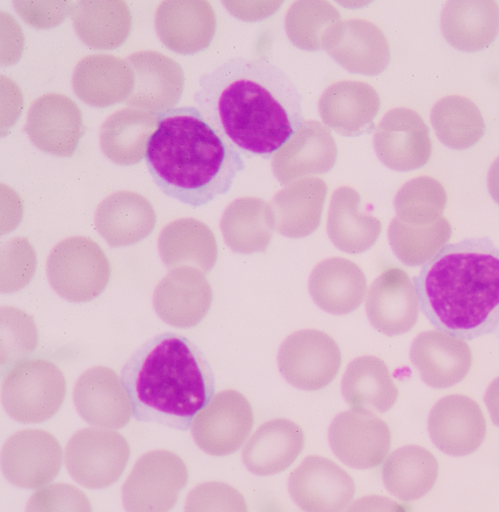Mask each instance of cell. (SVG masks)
<instances>
[{"instance_id": "44dd1931", "label": "cell", "mask_w": 499, "mask_h": 512, "mask_svg": "<svg viewBox=\"0 0 499 512\" xmlns=\"http://www.w3.org/2000/svg\"><path fill=\"white\" fill-rule=\"evenodd\" d=\"M410 357L425 384L436 389L459 384L473 362L472 352L464 340L443 331L419 335L411 346Z\"/></svg>"}, {"instance_id": "cb8c5ba5", "label": "cell", "mask_w": 499, "mask_h": 512, "mask_svg": "<svg viewBox=\"0 0 499 512\" xmlns=\"http://www.w3.org/2000/svg\"><path fill=\"white\" fill-rule=\"evenodd\" d=\"M380 97L373 86L361 82L332 84L320 100L325 125L347 136L371 131L380 111Z\"/></svg>"}, {"instance_id": "30bf717a", "label": "cell", "mask_w": 499, "mask_h": 512, "mask_svg": "<svg viewBox=\"0 0 499 512\" xmlns=\"http://www.w3.org/2000/svg\"><path fill=\"white\" fill-rule=\"evenodd\" d=\"M255 417L250 402L237 391L216 394L195 417V444L211 456H229L241 449L253 429Z\"/></svg>"}, {"instance_id": "484cf974", "label": "cell", "mask_w": 499, "mask_h": 512, "mask_svg": "<svg viewBox=\"0 0 499 512\" xmlns=\"http://www.w3.org/2000/svg\"><path fill=\"white\" fill-rule=\"evenodd\" d=\"M367 280L357 264L330 258L318 264L309 279L316 305L334 315L350 314L363 302Z\"/></svg>"}, {"instance_id": "ab89813d", "label": "cell", "mask_w": 499, "mask_h": 512, "mask_svg": "<svg viewBox=\"0 0 499 512\" xmlns=\"http://www.w3.org/2000/svg\"><path fill=\"white\" fill-rule=\"evenodd\" d=\"M91 502L82 490L68 485L55 483L45 486L34 493L27 503L26 511H91Z\"/></svg>"}, {"instance_id": "7a4b0ae2", "label": "cell", "mask_w": 499, "mask_h": 512, "mask_svg": "<svg viewBox=\"0 0 499 512\" xmlns=\"http://www.w3.org/2000/svg\"><path fill=\"white\" fill-rule=\"evenodd\" d=\"M433 327L464 341L499 327V248L488 237L447 244L414 279Z\"/></svg>"}, {"instance_id": "60d3db41", "label": "cell", "mask_w": 499, "mask_h": 512, "mask_svg": "<svg viewBox=\"0 0 499 512\" xmlns=\"http://www.w3.org/2000/svg\"><path fill=\"white\" fill-rule=\"evenodd\" d=\"M484 401H486L491 420L499 428V378L491 382Z\"/></svg>"}, {"instance_id": "6da1fadb", "label": "cell", "mask_w": 499, "mask_h": 512, "mask_svg": "<svg viewBox=\"0 0 499 512\" xmlns=\"http://www.w3.org/2000/svg\"><path fill=\"white\" fill-rule=\"evenodd\" d=\"M194 102L242 153L271 157L305 124L302 98L285 71L263 59H237L201 77Z\"/></svg>"}, {"instance_id": "8fae6325", "label": "cell", "mask_w": 499, "mask_h": 512, "mask_svg": "<svg viewBox=\"0 0 499 512\" xmlns=\"http://www.w3.org/2000/svg\"><path fill=\"white\" fill-rule=\"evenodd\" d=\"M329 443L343 464L356 470H370L387 457L392 434L387 423L371 410L352 408L332 421Z\"/></svg>"}, {"instance_id": "f35d334b", "label": "cell", "mask_w": 499, "mask_h": 512, "mask_svg": "<svg viewBox=\"0 0 499 512\" xmlns=\"http://www.w3.org/2000/svg\"><path fill=\"white\" fill-rule=\"evenodd\" d=\"M185 511H248L243 495L222 482H206L188 494Z\"/></svg>"}, {"instance_id": "4fadbf2b", "label": "cell", "mask_w": 499, "mask_h": 512, "mask_svg": "<svg viewBox=\"0 0 499 512\" xmlns=\"http://www.w3.org/2000/svg\"><path fill=\"white\" fill-rule=\"evenodd\" d=\"M289 494L305 511H342L350 506L356 483L334 461L312 456L292 473Z\"/></svg>"}, {"instance_id": "d4e9b609", "label": "cell", "mask_w": 499, "mask_h": 512, "mask_svg": "<svg viewBox=\"0 0 499 512\" xmlns=\"http://www.w3.org/2000/svg\"><path fill=\"white\" fill-rule=\"evenodd\" d=\"M441 31L455 49L480 52L499 34V7L491 0L448 2L441 13Z\"/></svg>"}, {"instance_id": "5bb4252c", "label": "cell", "mask_w": 499, "mask_h": 512, "mask_svg": "<svg viewBox=\"0 0 499 512\" xmlns=\"http://www.w3.org/2000/svg\"><path fill=\"white\" fill-rule=\"evenodd\" d=\"M376 154L390 169L424 167L432 153L429 127L421 115L402 107L388 112L374 136Z\"/></svg>"}, {"instance_id": "ac0fdd59", "label": "cell", "mask_w": 499, "mask_h": 512, "mask_svg": "<svg viewBox=\"0 0 499 512\" xmlns=\"http://www.w3.org/2000/svg\"><path fill=\"white\" fill-rule=\"evenodd\" d=\"M74 401L79 416L93 427L119 430L134 416L121 379L105 367L83 374L75 387Z\"/></svg>"}, {"instance_id": "ba28073f", "label": "cell", "mask_w": 499, "mask_h": 512, "mask_svg": "<svg viewBox=\"0 0 499 512\" xmlns=\"http://www.w3.org/2000/svg\"><path fill=\"white\" fill-rule=\"evenodd\" d=\"M188 482V468L170 451H151L137 461L122 488V501L130 512L170 511Z\"/></svg>"}, {"instance_id": "f546056e", "label": "cell", "mask_w": 499, "mask_h": 512, "mask_svg": "<svg viewBox=\"0 0 499 512\" xmlns=\"http://www.w3.org/2000/svg\"><path fill=\"white\" fill-rule=\"evenodd\" d=\"M439 465L422 446L409 445L394 451L383 465V482L388 492L403 502L422 499L435 487Z\"/></svg>"}, {"instance_id": "52a82bcc", "label": "cell", "mask_w": 499, "mask_h": 512, "mask_svg": "<svg viewBox=\"0 0 499 512\" xmlns=\"http://www.w3.org/2000/svg\"><path fill=\"white\" fill-rule=\"evenodd\" d=\"M111 268L97 243L72 237L57 244L48 259L50 284L61 297L89 301L104 291Z\"/></svg>"}, {"instance_id": "b9f144b4", "label": "cell", "mask_w": 499, "mask_h": 512, "mask_svg": "<svg viewBox=\"0 0 499 512\" xmlns=\"http://www.w3.org/2000/svg\"><path fill=\"white\" fill-rule=\"evenodd\" d=\"M488 187L491 197H493L499 205V157L494 164L491 165L489 170Z\"/></svg>"}, {"instance_id": "d6986e66", "label": "cell", "mask_w": 499, "mask_h": 512, "mask_svg": "<svg viewBox=\"0 0 499 512\" xmlns=\"http://www.w3.org/2000/svg\"><path fill=\"white\" fill-rule=\"evenodd\" d=\"M155 26L166 48L177 54L194 55L211 46L216 17L207 2L168 0L158 7Z\"/></svg>"}, {"instance_id": "9c48e42d", "label": "cell", "mask_w": 499, "mask_h": 512, "mask_svg": "<svg viewBox=\"0 0 499 512\" xmlns=\"http://www.w3.org/2000/svg\"><path fill=\"white\" fill-rule=\"evenodd\" d=\"M278 363L289 384L302 391H320L335 380L342 355L329 335L303 330L289 336L281 345Z\"/></svg>"}, {"instance_id": "d6a6232c", "label": "cell", "mask_w": 499, "mask_h": 512, "mask_svg": "<svg viewBox=\"0 0 499 512\" xmlns=\"http://www.w3.org/2000/svg\"><path fill=\"white\" fill-rule=\"evenodd\" d=\"M341 187L332 197L328 233L337 248L349 254H360L373 247L381 234V222L358 211L360 196L357 191Z\"/></svg>"}, {"instance_id": "4316f807", "label": "cell", "mask_w": 499, "mask_h": 512, "mask_svg": "<svg viewBox=\"0 0 499 512\" xmlns=\"http://www.w3.org/2000/svg\"><path fill=\"white\" fill-rule=\"evenodd\" d=\"M212 302V291L201 273L183 269L162 281L155 307L163 320L177 327H192L202 320Z\"/></svg>"}, {"instance_id": "8d00e7d4", "label": "cell", "mask_w": 499, "mask_h": 512, "mask_svg": "<svg viewBox=\"0 0 499 512\" xmlns=\"http://www.w3.org/2000/svg\"><path fill=\"white\" fill-rule=\"evenodd\" d=\"M445 206L444 187L432 178L411 180L396 197L397 213L410 223L435 221L443 213Z\"/></svg>"}, {"instance_id": "e575fe53", "label": "cell", "mask_w": 499, "mask_h": 512, "mask_svg": "<svg viewBox=\"0 0 499 512\" xmlns=\"http://www.w3.org/2000/svg\"><path fill=\"white\" fill-rule=\"evenodd\" d=\"M352 36H347L351 54L339 63L353 74L380 75L389 66L390 48L385 34L370 21L349 20Z\"/></svg>"}, {"instance_id": "d590c367", "label": "cell", "mask_w": 499, "mask_h": 512, "mask_svg": "<svg viewBox=\"0 0 499 512\" xmlns=\"http://www.w3.org/2000/svg\"><path fill=\"white\" fill-rule=\"evenodd\" d=\"M451 226L441 219L428 228H410L394 219L389 228V240L397 257L404 264H425L450 240Z\"/></svg>"}, {"instance_id": "83f0119b", "label": "cell", "mask_w": 499, "mask_h": 512, "mask_svg": "<svg viewBox=\"0 0 499 512\" xmlns=\"http://www.w3.org/2000/svg\"><path fill=\"white\" fill-rule=\"evenodd\" d=\"M156 215L146 198L118 192L98 207L96 225L112 247H126L147 237L155 227Z\"/></svg>"}, {"instance_id": "2e32d148", "label": "cell", "mask_w": 499, "mask_h": 512, "mask_svg": "<svg viewBox=\"0 0 499 512\" xmlns=\"http://www.w3.org/2000/svg\"><path fill=\"white\" fill-rule=\"evenodd\" d=\"M125 60L135 75V88L126 100L129 107L159 114L180 102L185 75L179 63L155 50H143Z\"/></svg>"}, {"instance_id": "f1b7e54d", "label": "cell", "mask_w": 499, "mask_h": 512, "mask_svg": "<svg viewBox=\"0 0 499 512\" xmlns=\"http://www.w3.org/2000/svg\"><path fill=\"white\" fill-rule=\"evenodd\" d=\"M157 127L158 113L134 107L122 108L101 126V149L115 163L136 164L146 157L148 142Z\"/></svg>"}, {"instance_id": "3957f363", "label": "cell", "mask_w": 499, "mask_h": 512, "mask_svg": "<svg viewBox=\"0 0 499 512\" xmlns=\"http://www.w3.org/2000/svg\"><path fill=\"white\" fill-rule=\"evenodd\" d=\"M151 177L166 196L192 207L227 194L243 157L195 107L158 114V127L146 151Z\"/></svg>"}, {"instance_id": "4dcf8cb0", "label": "cell", "mask_w": 499, "mask_h": 512, "mask_svg": "<svg viewBox=\"0 0 499 512\" xmlns=\"http://www.w3.org/2000/svg\"><path fill=\"white\" fill-rule=\"evenodd\" d=\"M72 19L79 39L93 49H117L132 31V13L125 2H77Z\"/></svg>"}, {"instance_id": "e0dca14e", "label": "cell", "mask_w": 499, "mask_h": 512, "mask_svg": "<svg viewBox=\"0 0 499 512\" xmlns=\"http://www.w3.org/2000/svg\"><path fill=\"white\" fill-rule=\"evenodd\" d=\"M26 131L40 149L70 156L84 134L81 108L68 96L48 93L32 104Z\"/></svg>"}, {"instance_id": "9a60e30c", "label": "cell", "mask_w": 499, "mask_h": 512, "mask_svg": "<svg viewBox=\"0 0 499 512\" xmlns=\"http://www.w3.org/2000/svg\"><path fill=\"white\" fill-rule=\"evenodd\" d=\"M429 434L441 452L466 457L479 450L486 439V417L480 406L467 396H446L431 410Z\"/></svg>"}, {"instance_id": "8992f818", "label": "cell", "mask_w": 499, "mask_h": 512, "mask_svg": "<svg viewBox=\"0 0 499 512\" xmlns=\"http://www.w3.org/2000/svg\"><path fill=\"white\" fill-rule=\"evenodd\" d=\"M129 458L127 439L103 428L78 431L71 437L64 454L71 478L88 489H105L118 482Z\"/></svg>"}, {"instance_id": "ffe728a7", "label": "cell", "mask_w": 499, "mask_h": 512, "mask_svg": "<svg viewBox=\"0 0 499 512\" xmlns=\"http://www.w3.org/2000/svg\"><path fill=\"white\" fill-rule=\"evenodd\" d=\"M419 299L407 272L389 269L374 281L366 302L368 319L380 333L407 334L418 321Z\"/></svg>"}, {"instance_id": "277c9868", "label": "cell", "mask_w": 499, "mask_h": 512, "mask_svg": "<svg viewBox=\"0 0 499 512\" xmlns=\"http://www.w3.org/2000/svg\"><path fill=\"white\" fill-rule=\"evenodd\" d=\"M134 417L187 431L215 396L213 367L187 337L165 333L144 343L121 372Z\"/></svg>"}, {"instance_id": "836d02e7", "label": "cell", "mask_w": 499, "mask_h": 512, "mask_svg": "<svg viewBox=\"0 0 499 512\" xmlns=\"http://www.w3.org/2000/svg\"><path fill=\"white\" fill-rule=\"evenodd\" d=\"M431 121L441 142L452 149L473 147L486 133L480 108L467 97L440 99L432 108Z\"/></svg>"}, {"instance_id": "603a6c76", "label": "cell", "mask_w": 499, "mask_h": 512, "mask_svg": "<svg viewBox=\"0 0 499 512\" xmlns=\"http://www.w3.org/2000/svg\"><path fill=\"white\" fill-rule=\"evenodd\" d=\"M305 447V434L298 424L277 418L260 427L243 450L245 467L258 477L287 470Z\"/></svg>"}, {"instance_id": "7402d4cb", "label": "cell", "mask_w": 499, "mask_h": 512, "mask_svg": "<svg viewBox=\"0 0 499 512\" xmlns=\"http://www.w3.org/2000/svg\"><path fill=\"white\" fill-rule=\"evenodd\" d=\"M72 88L85 104L106 108L126 103L135 88V75L126 60L107 54L90 55L78 62Z\"/></svg>"}, {"instance_id": "7c38bea8", "label": "cell", "mask_w": 499, "mask_h": 512, "mask_svg": "<svg viewBox=\"0 0 499 512\" xmlns=\"http://www.w3.org/2000/svg\"><path fill=\"white\" fill-rule=\"evenodd\" d=\"M62 446L43 430L16 432L2 449V472L7 481L21 489H40L59 475Z\"/></svg>"}, {"instance_id": "74e56055", "label": "cell", "mask_w": 499, "mask_h": 512, "mask_svg": "<svg viewBox=\"0 0 499 512\" xmlns=\"http://www.w3.org/2000/svg\"><path fill=\"white\" fill-rule=\"evenodd\" d=\"M38 334L30 317L14 308H3V365L35 349Z\"/></svg>"}, {"instance_id": "1f68e13d", "label": "cell", "mask_w": 499, "mask_h": 512, "mask_svg": "<svg viewBox=\"0 0 499 512\" xmlns=\"http://www.w3.org/2000/svg\"><path fill=\"white\" fill-rule=\"evenodd\" d=\"M344 399L352 408L387 413L399 398V389L381 359L361 357L347 367L342 382Z\"/></svg>"}, {"instance_id": "5b68a950", "label": "cell", "mask_w": 499, "mask_h": 512, "mask_svg": "<svg viewBox=\"0 0 499 512\" xmlns=\"http://www.w3.org/2000/svg\"><path fill=\"white\" fill-rule=\"evenodd\" d=\"M67 384L62 372L45 360L17 366L3 381L2 403L12 420L36 424L50 420L63 405Z\"/></svg>"}]
</instances>
